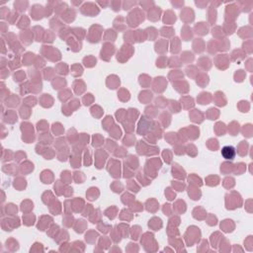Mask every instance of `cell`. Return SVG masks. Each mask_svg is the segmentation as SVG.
<instances>
[{
  "label": "cell",
  "instance_id": "6da1fadb",
  "mask_svg": "<svg viewBox=\"0 0 253 253\" xmlns=\"http://www.w3.org/2000/svg\"><path fill=\"white\" fill-rule=\"evenodd\" d=\"M235 148L232 145H225L221 148V155L225 159L227 160H232L235 157Z\"/></svg>",
  "mask_w": 253,
  "mask_h": 253
},
{
  "label": "cell",
  "instance_id": "7a4b0ae2",
  "mask_svg": "<svg viewBox=\"0 0 253 253\" xmlns=\"http://www.w3.org/2000/svg\"><path fill=\"white\" fill-rule=\"evenodd\" d=\"M114 51H115V47H114L113 45L105 44L101 51V59H105V57H112Z\"/></svg>",
  "mask_w": 253,
  "mask_h": 253
},
{
  "label": "cell",
  "instance_id": "3957f363",
  "mask_svg": "<svg viewBox=\"0 0 253 253\" xmlns=\"http://www.w3.org/2000/svg\"><path fill=\"white\" fill-rule=\"evenodd\" d=\"M172 173H173V176L177 177L179 179H184L185 178V171L182 168L179 167L178 164H174L173 168H172Z\"/></svg>",
  "mask_w": 253,
  "mask_h": 253
},
{
  "label": "cell",
  "instance_id": "277c9868",
  "mask_svg": "<svg viewBox=\"0 0 253 253\" xmlns=\"http://www.w3.org/2000/svg\"><path fill=\"white\" fill-rule=\"evenodd\" d=\"M190 117H191V120L195 123H201L203 121V114L199 112V110H193L190 113Z\"/></svg>",
  "mask_w": 253,
  "mask_h": 253
},
{
  "label": "cell",
  "instance_id": "5b68a950",
  "mask_svg": "<svg viewBox=\"0 0 253 253\" xmlns=\"http://www.w3.org/2000/svg\"><path fill=\"white\" fill-rule=\"evenodd\" d=\"M211 100H212V96H211V94H210V93L203 92V93H201L200 96L198 97L199 103H200V104H202V105L209 104V103L211 102Z\"/></svg>",
  "mask_w": 253,
  "mask_h": 253
},
{
  "label": "cell",
  "instance_id": "8992f818",
  "mask_svg": "<svg viewBox=\"0 0 253 253\" xmlns=\"http://www.w3.org/2000/svg\"><path fill=\"white\" fill-rule=\"evenodd\" d=\"M148 225H149V227L153 228L154 230H158L161 227H162V223H161L160 219L153 218V219H151V221H149Z\"/></svg>",
  "mask_w": 253,
  "mask_h": 253
},
{
  "label": "cell",
  "instance_id": "52a82bcc",
  "mask_svg": "<svg viewBox=\"0 0 253 253\" xmlns=\"http://www.w3.org/2000/svg\"><path fill=\"white\" fill-rule=\"evenodd\" d=\"M86 195H87V198H88L89 200L94 201L97 199L98 196H99V192H98L97 188H90V189L88 190V192L86 193Z\"/></svg>",
  "mask_w": 253,
  "mask_h": 253
},
{
  "label": "cell",
  "instance_id": "ba28073f",
  "mask_svg": "<svg viewBox=\"0 0 253 253\" xmlns=\"http://www.w3.org/2000/svg\"><path fill=\"white\" fill-rule=\"evenodd\" d=\"M66 81L63 78H55V80L53 81V89H59L62 88L63 86H65Z\"/></svg>",
  "mask_w": 253,
  "mask_h": 253
},
{
  "label": "cell",
  "instance_id": "9c48e42d",
  "mask_svg": "<svg viewBox=\"0 0 253 253\" xmlns=\"http://www.w3.org/2000/svg\"><path fill=\"white\" fill-rule=\"evenodd\" d=\"M247 148H248L247 142H241L240 144L238 145V150H237V152H238L239 155L244 156L246 155V153H247Z\"/></svg>",
  "mask_w": 253,
  "mask_h": 253
},
{
  "label": "cell",
  "instance_id": "30bf717a",
  "mask_svg": "<svg viewBox=\"0 0 253 253\" xmlns=\"http://www.w3.org/2000/svg\"><path fill=\"white\" fill-rule=\"evenodd\" d=\"M197 31V34H200V35H206L208 33V27L206 26L205 23H199L198 25L195 27Z\"/></svg>",
  "mask_w": 253,
  "mask_h": 253
},
{
  "label": "cell",
  "instance_id": "8fae6325",
  "mask_svg": "<svg viewBox=\"0 0 253 253\" xmlns=\"http://www.w3.org/2000/svg\"><path fill=\"white\" fill-rule=\"evenodd\" d=\"M246 167H245V164L244 163H238V164H236L235 166H233V168H232V170L234 171V173L236 174V175H240V174H242L243 172L245 171Z\"/></svg>",
  "mask_w": 253,
  "mask_h": 253
},
{
  "label": "cell",
  "instance_id": "7c38bea8",
  "mask_svg": "<svg viewBox=\"0 0 253 253\" xmlns=\"http://www.w3.org/2000/svg\"><path fill=\"white\" fill-rule=\"evenodd\" d=\"M215 131L218 136H223L225 133V125L223 123H218L215 128Z\"/></svg>",
  "mask_w": 253,
  "mask_h": 253
},
{
  "label": "cell",
  "instance_id": "4fadbf2b",
  "mask_svg": "<svg viewBox=\"0 0 253 253\" xmlns=\"http://www.w3.org/2000/svg\"><path fill=\"white\" fill-rule=\"evenodd\" d=\"M216 104L218 106H225L227 104V100L223 97V93H221V96H219V92L216 94Z\"/></svg>",
  "mask_w": 253,
  "mask_h": 253
},
{
  "label": "cell",
  "instance_id": "5bb4252c",
  "mask_svg": "<svg viewBox=\"0 0 253 253\" xmlns=\"http://www.w3.org/2000/svg\"><path fill=\"white\" fill-rule=\"evenodd\" d=\"M242 135L246 138H251L252 136V126L250 124L245 125L242 130Z\"/></svg>",
  "mask_w": 253,
  "mask_h": 253
},
{
  "label": "cell",
  "instance_id": "9a60e30c",
  "mask_svg": "<svg viewBox=\"0 0 253 253\" xmlns=\"http://www.w3.org/2000/svg\"><path fill=\"white\" fill-rule=\"evenodd\" d=\"M142 95H144V97H142V96H140V102L146 104V103H148L149 101H150L151 98H152V94L151 93L147 92V91H144V92H142Z\"/></svg>",
  "mask_w": 253,
  "mask_h": 253
},
{
  "label": "cell",
  "instance_id": "2e32d148",
  "mask_svg": "<svg viewBox=\"0 0 253 253\" xmlns=\"http://www.w3.org/2000/svg\"><path fill=\"white\" fill-rule=\"evenodd\" d=\"M230 225H232V221H230V219H225V221H223V223L221 225V228L225 230V231H227V232H230L229 229H228V228H230L229 227ZM230 230L232 231V230H233V228H230Z\"/></svg>",
  "mask_w": 253,
  "mask_h": 253
},
{
  "label": "cell",
  "instance_id": "e0dca14e",
  "mask_svg": "<svg viewBox=\"0 0 253 253\" xmlns=\"http://www.w3.org/2000/svg\"><path fill=\"white\" fill-rule=\"evenodd\" d=\"M83 62H84L85 66H87V67H91V66H93L96 64V59H94L93 57H87L83 59Z\"/></svg>",
  "mask_w": 253,
  "mask_h": 253
},
{
  "label": "cell",
  "instance_id": "ac0fdd59",
  "mask_svg": "<svg viewBox=\"0 0 253 253\" xmlns=\"http://www.w3.org/2000/svg\"><path fill=\"white\" fill-rule=\"evenodd\" d=\"M76 227H75V231L76 232H79V233H81V232L84 231V228H85V223L83 219H78L77 221V223H76Z\"/></svg>",
  "mask_w": 253,
  "mask_h": 253
},
{
  "label": "cell",
  "instance_id": "d6986e66",
  "mask_svg": "<svg viewBox=\"0 0 253 253\" xmlns=\"http://www.w3.org/2000/svg\"><path fill=\"white\" fill-rule=\"evenodd\" d=\"M103 142H104V138L99 135H95L93 136V146H100L103 144Z\"/></svg>",
  "mask_w": 253,
  "mask_h": 253
},
{
  "label": "cell",
  "instance_id": "ffe728a7",
  "mask_svg": "<svg viewBox=\"0 0 253 253\" xmlns=\"http://www.w3.org/2000/svg\"><path fill=\"white\" fill-rule=\"evenodd\" d=\"M188 193H189V196L191 197L193 200H199L201 197V192L199 191L198 189H196V191H193L191 188V190H188Z\"/></svg>",
  "mask_w": 253,
  "mask_h": 253
},
{
  "label": "cell",
  "instance_id": "44dd1931",
  "mask_svg": "<svg viewBox=\"0 0 253 253\" xmlns=\"http://www.w3.org/2000/svg\"><path fill=\"white\" fill-rule=\"evenodd\" d=\"M159 14H160V9H156L155 12H153V10L150 11V13H149L148 15V19L149 20H152V21H156V20L159 19Z\"/></svg>",
  "mask_w": 253,
  "mask_h": 253
},
{
  "label": "cell",
  "instance_id": "7402d4cb",
  "mask_svg": "<svg viewBox=\"0 0 253 253\" xmlns=\"http://www.w3.org/2000/svg\"><path fill=\"white\" fill-rule=\"evenodd\" d=\"M103 127H104V129L106 130V131H109V128L113 125V118L110 117V116H108V117H106V119L104 120V122H103Z\"/></svg>",
  "mask_w": 253,
  "mask_h": 253
},
{
  "label": "cell",
  "instance_id": "603a6c76",
  "mask_svg": "<svg viewBox=\"0 0 253 253\" xmlns=\"http://www.w3.org/2000/svg\"><path fill=\"white\" fill-rule=\"evenodd\" d=\"M232 168H233V165L231 163H228V162H225L223 164V166L221 167V171L223 172V173H228V171H231Z\"/></svg>",
  "mask_w": 253,
  "mask_h": 253
},
{
  "label": "cell",
  "instance_id": "cb8c5ba5",
  "mask_svg": "<svg viewBox=\"0 0 253 253\" xmlns=\"http://www.w3.org/2000/svg\"><path fill=\"white\" fill-rule=\"evenodd\" d=\"M53 131L55 134V136H60L63 133V128L61 127L60 124H53Z\"/></svg>",
  "mask_w": 253,
  "mask_h": 253
},
{
  "label": "cell",
  "instance_id": "d4e9b609",
  "mask_svg": "<svg viewBox=\"0 0 253 253\" xmlns=\"http://www.w3.org/2000/svg\"><path fill=\"white\" fill-rule=\"evenodd\" d=\"M238 131H239L238 123H234L233 122L229 127V132H230V134H231V136H236V134L238 133Z\"/></svg>",
  "mask_w": 253,
  "mask_h": 253
},
{
  "label": "cell",
  "instance_id": "484cf974",
  "mask_svg": "<svg viewBox=\"0 0 253 253\" xmlns=\"http://www.w3.org/2000/svg\"><path fill=\"white\" fill-rule=\"evenodd\" d=\"M125 116H127V112L125 111L124 109L118 110V112L116 113V117H117V120L119 121V122H123Z\"/></svg>",
  "mask_w": 253,
  "mask_h": 253
},
{
  "label": "cell",
  "instance_id": "4316f807",
  "mask_svg": "<svg viewBox=\"0 0 253 253\" xmlns=\"http://www.w3.org/2000/svg\"><path fill=\"white\" fill-rule=\"evenodd\" d=\"M207 116L210 118V120H215V118H217L219 116V112L217 109H210L207 113Z\"/></svg>",
  "mask_w": 253,
  "mask_h": 253
},
{
  "label": "cell",
  "instance_id": "83f0119b",
  "mask_svg": "<svg viewBox=\"0 0 253 253\" xmlns=\"http://www.w3.org/2000/svg\"><path fill=\"white\" fill-rule=\"evenodd\" d=\"M121 135H122V133H121V130L119 129L117 126H116V128H114L112 131H110V136H114L115 138H120Z\"/></svg>",
  "mask_w": 253,
  "mask_h": 253
},
{
  "label": "cell",
  "instance_id": "f1b7e54d",
  "mask_svg": "<svg viewBox=\"0 0 253 253\" xmlns=\"http://www.w3.org/2000/svg\"><path fill=\"white\" fill-rule=\"evenodd\" d=\"M223 186H225V188H231L234 186V179L233 178H230V177H227L225 178V180H223Z\"/></svg>",
  "mask_w": 253,
  "mask_h": 253
},
{
  "label": "cell",
  "instance_id": "f546056e",
  "mask_svg": "<svg viewBox=\"0 0 253 253\" xmlns=\"http://www.w3.org/2000/svg\"><path fill=\"white\" fill-rule=\"evenodd\" d=\"M245 77V72L243 70H238L237 72L235 73V75H234V78H235V81H238V82H241L243 81V79H244Z\"/></svg>",
  "mask_w": 253,
  "mask_h": 253
},
{
  "label": "cell",
  "instance_id": "4dcf8cb0",
  "mask_svg": "<svg viewBox=\"0 0 253 253\" xmlns=\"http://www.w3.org/2000/svg\"><path fill=\"white\" fill-rule=\"evenodd\" d=\"M208 82H209V77H208L207 74L202 75V79H197V83H198L199 85H201V86H205V85H207Z\"/></svg>",
  "mask_w": 253,
  "mask_h": 253
},
{
  "label": "cell",
  "instance_id": "1f68e13d",
  "mask_svg": "<svg viewBox=\"0 0 253 253\" xmlns=\"http://www.w3.org/2000/svg\"><path fill=\"white\" fill-rule=\"evenodd\" d=\"M83 102H84L85 106H89V105L93 102L92 94H86V96H84L83 97Z\"/></svg>",
  "mask_w": 253,
  "mask_h": 253
},
{
  "label": "cell",
  "instance_id": "d6a6232c",
  "mask_svg": "<svg viewBox=\"0 0 253 253\" xmlns=\"http://www.w3.org/2000/svg\"><path fill=\"white\" fill-rule=\"evenodd\" d=\"M162 155L163 157H164V160L166 161L167 163H170V161H171V152H170L169 149H165V150L163 151Z\"/></svg>",
  "mask_w": 253,
  "mask_h": 253
},
{
  "label": "cell",
  "instance_id": "836d02e7",
  "mask_svg": "<svg viewBox=\"0 0 253 253\" xmlns=\"http://www.w3.org/2000/svg\"><path fill=\"white\" fill-rule=\"evenodd\" d=\"M190 182H191L192 184H194V185H198V182L200 183V184H202V181H201V179L199 177H197V176H195V175H191L189 177V183Z\"/></svg>",
  "mask_w": 253,
  "mask_h": 253
},
{
  "label": "cell",
  "instance_id": "e575fe53",
  "mask_svg": "<svg viewBox=\"0 0 253 253\" xmlns=\"http://www.w3.org/2000/svg\"><path fill=\"white\" fill-rule=\"evenodd\" d=\"M74 179H75L76 183H82V181H83V179H84L83 173H81V172H75Z\"/></svg>",
  "mask_w": 253,
  "mask_h": 253
},
{
  "label": "cell",
  "instance_id": "d590c367",
  "mask_svg": "<svg viewBox=\"0 0 253 253\" xmlns=\"http://www.w3.org/2000/svg\"><path fill=\"white\" fill-rule=\"evenodd\" d=\"M175 20H176L175 14L170 12V16H168L167 18H164L163 22H164V23H173V22H175Z\"/></svg>",
  "mask_w": 253,
  "mask_h": 253
},
{
  "label": "cell",
  "instance_id": "8d00e7d4",
  "mask_svg": "<svg viewBox=\"0 0 253 253\" xmlns=\"http://www.w3.org/2000/svg\"><path fill=\"white\" fill-rule=\"evenodd\" d=\"M66 174H67V171H64L61 173V178H62V180H63V182L62 183L68 184L69 181H70V179H71V175H66Z\"/></svg>",
  "mask_w": 253,
  "mask_h": 253
},
{
  "label": "cell",
  "instance_id": "74e56055",
  "mask_svg": "<svg viewBox=\"0 0 253 253\" xmlns=\"http://www.w3.org/2000/svg\"><path fill=\"white\" fill-rule=\"evenodd\" d=\"M85 160H84V164L86 166L91 164V159H90V153H89V149H85Z\"/></svg>",
  "mask_w": 253,
  "mask_h": 253
},
{
  "label": "cell",
  "instance_id": "f35d334b",
  "mask_svg": "<svg viewBox=\"0 0 253 253\" xmlns=\"http://www.w3.org/2000/svg\"><path fill=\"white\" fill-rule=\"evenodd\" d=\"M113 208H109V209H107L106 211H105V216L108 217L109 219H114L116 217V212L113 213Z\"/></svg>",
  "mask_w": 253,
  "mask_h": 253
},
{
  "label": "cell",
  "instance_id": "ab89813d",
  "mask_svg": "<svg viewBox=\"0 0 253 253\" xmlns=\"http://www.w3.org/2000/svg\"><path fill=\"white\" fill-rule=\"evenodd\" d=\"M65 64H60V65H57V72L60 73V74H67V67H64Z\"/></svg>",
  "mask_w": 253,
  "mask_h": 253
},
{
  "label": "cell",
  "instance_id": "60d3db41",
  "mask_svg": "<svg viewBox=\"0 0 253 253\" xmlns=\"http://www.w3.org/2000/svg\"><path fill=\"white\" fill-rule=\"evenodd\" d=\"M172 185H173V187H175L176 188V190H177V191H183V189H184L185 188V185L183 184V183H177V182H172Z\"/></svg>",
  "mask_w": 253,
  "mask_h": 253
},
{
  "label": "cell",
  "instance_id": "b9f144b4",
  "mask_svg": "<svg viewBox=\"0 0 253 253\" xmlns=\"http://www.w3.org/2000/svg\"><path fill=\"white\" fill-rule=\"evenodd\" d=\"M165 195L167 196V199H168V200H173V199L175 198V196H176L174 192L170 191V188H167V189H166V191H165Z\"/></svg>",
  "mask_w": 253,
  "mask_h": 253
},
{
  "label": "cell",
  "instance_id": "7bdbcfd3",
  "mask_svg": "<svg viewBox=\"0 0 253 253\" xmlns=\"http://www.w3.org/2000/svg\"><path fill=\"white\" fill-rule=\"evenodd\" d=\"M163 213H164L165 216H170V215H171V208H170V205L165 204L164 207H163Z\"/></svg>",
  "mask_w": 253,
  "mask_h": 253
},
{
  "label": "cell",
  "instance_id": "ee69618b",
  "mask_svg": "<svg viewBox=\"0 0 253 253\" xmlns=\"http://www.w3.org/2000/svg\"><path fill=\"white\" fill-rule=\"evenodd\" d=\"M170 102L172 103V107L170 108L171 109V111L174 112V113H178L179 110H180V108H176V106H179L178 102H176V101H170Z\"/></svg>",
  "mask_w": 253,
  "mask_h": 253
},
{
  "label": "cell",
  "instance_id": "f6af8a7d",
  "mask_svg": "<svg viewBox=\"0 0 253 253\" xmlns=\"http://www.w3.org/2000/svg\"><path fill=\"white\" fill-rule=\"evenodd\" d=\"M14 78H15V81H17V82L20 81V80H22V79H24V78H25V73H24V72L17 73V74H15Z\"/></svg>",
  "mask_w": 253,
  "mask_h": 253
},
{
  "label": "cell",
  "instance_id": "bcb514c9",
  "mask_svg": "<svg viewBox=\"0 0 253 253\" xmlns=\"http://www.w3.org/2000/svg\"><path fill=\"white\" fill-rule=\"evenodd\" d=\"M131 142V140H130V136H126V138H125L124 140V142ZM134 140H132V142H134ZM128 145H133V144H132V142H128Z\"/></svg>",
  "mask_w": 253,
  "mask_h": 253
}]
</instances>
